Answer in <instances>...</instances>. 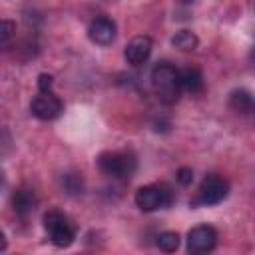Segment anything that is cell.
<instances>
[{"label":"cell","instance_id":"obj_1","mask_svg":"<svg viewBox=\"0 0 255 255\" xmlns=\"http://www.w3.org/2000/svg\"><path fill=\"white\" fill-rule=\"evenodd\" d=\"M151 84H153V90H155L157 98L163 104H167V106L175 104L179 100V96H181V90H183V86H181V72L175 70L167 62H159V64L153 66V70H151Z\"/></svg>","mask_w":255,"mask_h":255},{"label":"cell","instance_id":"obj_2","mask_svg":"<svg viewBox=\"0 0 255 255\" xmlns=\"http://www.w3.org/2000/svg\"><path fill=\"white\" fill-rule=\"evenodd\" d=\"M98 167L104 175L114 179H128L133 175L137 161L131 151H108L98 159Z\"/></svg>","mask_w":255,"mask_h":255},{"label":"cell","instance_id":"obj_3","mask_svg":"<svg viewBox=\"0 0 255 255\" xmlns=\"http://www.w3.org/2000/svg\"><path fill=\"white\" fill-rule=\"evenodd\" d=\"M44 227L48 231L50 241L56 247H68L74 243L76 239V225L72 223V219L68 215H64L62 211H48L44 215Z\"/></svg>","mask_w":255,"mask_h":255},{"label":"cell","instance_id":"obj_4","mask_svg":"<svg viewBox=\"0 0 255 255\" xmlns=\"http://www.w3.org/2000/svg\"><path fill=\"white\" fill-rule=\"evenodd\" d=\"M227 193H229V183L221 175L209 173L199 183V187L195 191V197L191 199V205L193 207H197V205H217L227 197Z\"/></svg>","mask_w":255,"mask_h":255},{"label":"cell","instance_id":"obj_5","mask_svg":"<svg viewBox=\"0 0 255 255\" xmlns=\"http://www.w3.org/2000/svg\"><path fill=\"white\" fill-rule=\"evenodd\" d=\"M173 201V193L169 189V185L165 183H157V185H143L135 191V205L141 211H155V209H163L167 205H171Z\"/></svg>","mask_w":255,"mask_h":255},{"label":"cell","instance_id":"obj_6","mask_svg":"<svg viewBox=\"0 0 255 255\" xmlns=\"http://www.w3.org/2000/svg\"><path fill=\"white\" fill-rule=\"evenodd\" d=\"M30 110H32V116H36L38 120H44V122H50L54 118L60 116L62 112V102L58 96H54L52 92H40L32 104H30Z\"/></svg>","mask_w":255,"mask_h":255},{"label":"cell","instance_id":"obj_7","mask_svg":"<svg viewBox=\"0 0 255 255\" xmlns=\"http://www.w3.org/2000/svg\"><path fill=\"white\" fill-rule=\"evenodd\" d=\"M217 243V231L211 225H197L187 233V249L191 253H207Z\"/></svg>","mask_w":255,"mask_h":255},{"label":"cell","instance_id":"obj_8","mask_svg":"<svg viewBox=\"0 0 255 255\" xmlns=\"http://www.w3.org/2000/svg\"><path fill=\"white\" fill-rule=\"evenodd\" d=\"M88 36H90V40H92L94 44H98V46H108V44H112L114 38H116V22L110 20L108 16H98V18L90 24Z\"/></svg>","mask_w":255,"mask_h":255},{"label":"cell","instance_id":"obj_9","mask_svg":"<svg viewBox=\"0 0 255 255\" xmlns=\"http://www.w3.org/2000/svg\"><path fill=\"white\" fill-rule=\"evenodd\" d=\"M151 48H153L151 38H147V36H135V38H131L129 44L126 46L124 56H126L128 64H131V66H141L143 62H147V58H149V54H151Z\"/></svg>","mask_w":255,"mask_h":255},{"label":"cell","instance_id":"obj_10","mask_svg":"<svg viewBox=\"0 0 255 255\" xmlns=\"http://www.w3.org/2000/svg\"><path fill=\"white\" fill-rule=\"evenodd\" d=\"M229 106L231 110H235L237 114L243 116H255V96L243 88L233 90L229 96Z\"/></svg>","mask_w":255,"mask_h":255},{"label":"cell","instance_id":"obj_11","mask_svg":"<svg viewBox=\"0 0 255 255\" xmlns=\"http://www.w3.org/2000/svg\"><path fill=\"white\" fill-rule=\"evenodd\" d=\"M12 205H14V211L20 215V217H26L34 211L36 207V195L32 189H26V187H20L14 191L12 195Z\"/></svg>","mask_w":255,"mask_h":255},{"label":"cell","instance_id":"obj_12","mask_svg":"<svg viewBox=\"0 0 255 255\" xmlns=\"http://www.w3.org/2000/svg\"><path fill=\"white\" fill-rule=\"evenodd\" d=\"M181 86L183 90L191 92V94H197L203 90V76L197 68H185L181 72Z\"/></svg>","mask_w":255,"mask_h":255},{"label":"cell","instance_id":"obj_13","mask_svg":"<svg viewBox=\"0 0 255 255\" xmlns=\"http://www.w3.org/2000/svg\"><path fill=\"white\" fill-rule=\"evenodd\" d=\"M197 36L189 30H179L173 38H171V44L177 48V50H183V52H191L197 48Z\"/></svg>","mask_w":255,"mask_h":255},{"label":"cell","instance_id":"obj_14","mask_svg":"<svg viewBox=\"0 0 255 255\" xmlns=\"http://www.w3.org/2000/svg\"><path fill=\"white\" fill-rule=\"evenodd\" d=\"M157 247L165 253H173L179 247V235L175 231H165L157 237Z\"/></svg>","mask_w":255,"mask_h":255},{"label":"cell","instance_id":"obj_15","mask_svg":"<svg viewBox=\"0 0 255 255\" xmlns=\"http://www.w3.org/2000/svg\"><path fill=\"white\" fill-rule=\"evenodd\" d=\"M14 30H16L14 22H10V20H4V22H2V28H0V42H2V44H8V40L12 38Z\"/></svg>","mask_w":255,"mask_h":255},{"label":"cell","instance_id":"obj_16","mask_svg":"<svg viewBox=\"0 0 255 255\" xmlns=\"http://www.w3.org/2000/svg\"><path fill=\"white\" fill-rule=\"evenodd\" d=\"M52 84H54V80H52L50 74H40L38 76V90L40 92H52Z\"/></svg>","mask_w":255,"mask_h":255},{"label":"cell","instance_id":"obj_17","mask_svg":"<svg viewBox=\"0 0 255 255\" xmlns=\"http://www.w3.org/2000/svg\"><path fill=\"white\" fill-rule=\"evenodd\" d=\"M177 181H179L181 185H189V183L193 181V171H191L189 167H181V169L177 171Z\"/></svg>","mask_w":255,"mask_h":255},{"label":"cell","instance_id":"obj_18","mask_svg":"<svg viewBox=\"0 0 255 255\" xmlns=\"http://www.w3.org/2000/svg\"><path fill=\"white\" fill-rule=\"evenodd\" d=\"M179 2H183V4H189V2H191V0H179Z\"/></svg>","mask_w":255,"mask_h":255},{"label":"cell","instance_id":"obj_19","mask_svg":"<svg viewBox=\"0 0 255 255\" xmlns=\"http://www.w3.org/2000/svg\"><path fill=\"white\" fill-rule=\"evenodd\" d=\"M253 56H255V50H253Z\"/></svg>","mask_w":255,"mask_h":255}]
</instances>
